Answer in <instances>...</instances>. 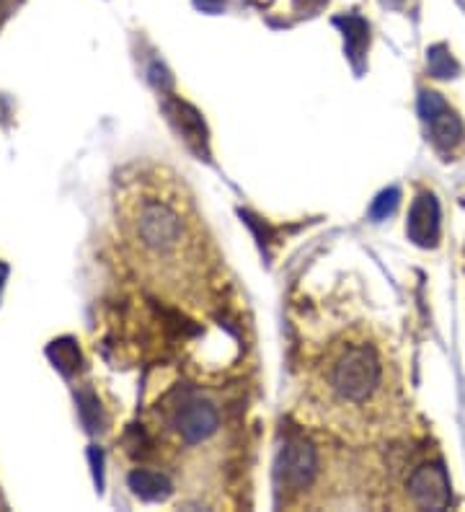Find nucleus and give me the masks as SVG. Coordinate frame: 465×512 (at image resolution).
I'll return each mask as SVG.
<instances>
[{"label": "nucleus", "instance_id": "8", "mask_svg": "<svg viewBox=\"0 0 465 512\" xmlns=\"http://www.w3.org/2000/svg\"><path fill=\"white\" fill-rule=\"evenodd\" d=\"M166 112L168 117L176 122V127L181 130L186 143L192 145L194 150H199V153H202V150L207 153V130L202 117H199L189 104H184V101H168Z\"/></svg>", "mask_w": 465, "mask_h": 512}, {"label": "nucleus", "instance_id": "4", "mask_svg": "<svg viewBox=\"0 0 465 512\" xmlns=\"http://www.w3.org/2000/svg\"><path fill=\"white\" fill-rule=\"evenodd\" d=\"M409 494L422 510H445L450 505V476L442 463H424L411 474Z\"/></svg>", "mask_w": 465, "mask_h": 512}, {"label": "nucleus", "instance_id": "12", "mask_svg": "<svg viewBox=\"0 0 465 512\" xmlns=\"http://www.w3.org/2000/svg\"><path fill=\"white\" fill-rule=\"evenodd\" d=\"M427 65H429V73H432L434 78H455V75L460 73V65L455 63L453 55H450V50H447L445 44H437V47L429 50Z\"/></svg>", "mask_w": 465, "mask_h": 512}, {"label": "nucleus", "instance_id": "6", "mask_svg": "<svg viewBox=\"0 0 465 512\" xmlns=\"http://www.w3.org/2000/svg\"><path fill=\"white\" fill-rule=\"evenodd\" d=\"M406 233L416 246L422 249H434L440 241V205L434 200V194L422 192L411 205Z\"/></svg>", "mask_w": 465, "mask_h": 512}, {"label": "nucleus", "instance_id": "14", "mask_svg": "<svg viewBox=\"0 0 465 512\" xmlns=\"http://www.w3.org/2000/svg\"><path fill=\"white\" fill-rule=\"evenodd\" d=\"M197 6L207 13H217L225 6V0H197Z\"/></svg>", "mask_w": 465, "mask_h": 512}, {"label": "nucleus", "instance_id": "9", "mask_svg": "<svg viewBox=\"0 0 465 512\" xmlns=\"http://www.w3.org/2000/svg\"><path fill=\"white\" fill-rule=\"evenodd\" d=\"M130 489L145 502H163L168 500V494L174 492V484L161 471L137 469L130 474Z\"/></svg>", "mask_w": 465, "mask_h": 512}, {"label": "nucleus", "instance_id": "11", "mask_svg": "<svg viewBox=\"0 0 465 512\" xmlns=\"http://www.w3.org/2000/svg\"><path fill=\"white\" fill-rule=\"evenodd\" d=\"M47 355L52 357V363L62 370L65 375L73 373L78 365H81V352L75 347L73 339H60V342H52V347L47 350Z\"/></svg>", "mask_w": 465, "mask_h": 512}, {"label": "nucleus", "instance_id": "1", "mask_svg": "<svg viewBox=\"0 0 465 512\" xmlns=\"http://www.w3.org/2000/svg\"><path fill=\"white\" fill-rule=\"evenodd\" d=\"M334 388L347 401H365L380 383L378 355L367 344H352L341 352L331 373Z\"/></svg>", "mask_w": 465, "mask_h": 512}, {"label": "nucleus", "instance_id": "3", "mask_svg": "<svg viewBox=\"0 0 465 512\" xmlns=\"http://www.w3.org/2000/svg\"><path fill=\"white\" fill-rule=\"evenodd\" d=\"M419 114L427 122L434 148L445 153V156H453L465 140V127L458 114H455V109H450V104L440 94L422 91V96H419Z\"/></svg>", "mask_w": 465, "mask_h": 512}, {"label": "nucleus", "instance_id": "7", "mask_svg": "<svg viewBox=\"0 0 465 512\" xmlns=\"http://www.w3.org/2000/svg\"><path fill=\"white\" fill-rule=\"evenodd\" d=\"M217 430V414L207 401H189L176 414V432L189 445L202 443Z\"/></svg>", "mask_w": 465, "mask_h": 512}, {"label": "nucleus", "instance_id": "5", "mask_svg": "<svg viewBox=\"0 0 465 512\" xmlns=\"http://www.w3.org/2000/svg\"><path fill=\"white\" fill-rule=\"evenodd\" d=\"M316 450L305 440H292L285 445L282 456L277 461V481L279 487L290 489V492H300L313 481L316 476Z\"/></svg>", "mask_w": 465, "mask_h": 512}, {"label": "nucleus", "instance_id": "13", "mask_svg": "<svg viewBox=\"0 0 465 512\" xmlns=\"http://www.w3.org/2000/svg\"><path fill=\"white\" fill-rule=\"evenodd\" d=\"M398 202H401V192H398L396 187L385 189V192H380L375 200H372V207H370V218L372 220H385L388 215L396 213Z\"/></svg>", "mask_w": 465, "mask_h": 512}, {"label": "nucleus", "instance_id": "2", "mask_svg": "<svg viewBox=\"0 0 465 512\" xmlns=\"http://www.w3.org/2000/svg\"><path fill=\"white\" fill-rule=\"evenodd\" d=\"M135 238L145 249L163 254L179 246L181 241V218L163 202L148 200L135 210Z\"/></svg>", "mask_w": 465, "mask_h": 512}, {"label": "nucleus", "instance_id": "10", "mask_svg": "<svg viewBox=\"0 0 465 512\" xmlns=\"http://www.w3.org/2000/svg\"><path fill=\"white\" fill-rule=\"evenodd\" d=\"M336 24L344 29V39H347V50L352 60H360L367 42H370V26L360 16H341V19H336Z\"/></svg>", "mask_w": 465, "mask_h": 512}]
</instances>
